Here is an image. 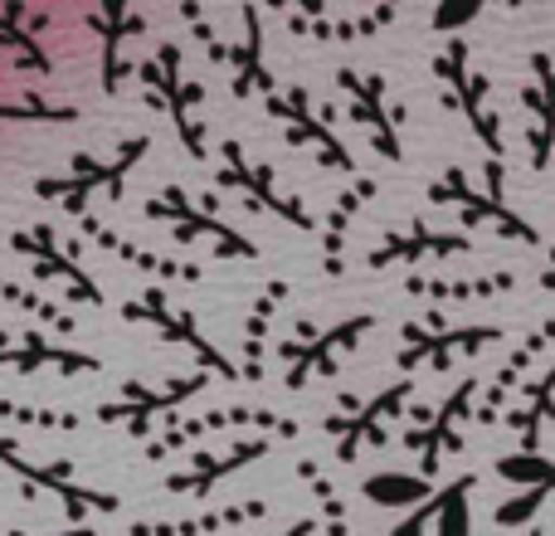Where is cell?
I'll use <instances>...</instances> for the list:
<instances>
[{
	"label": "cell",
	"instance_id": "6da1fadb",
	"mask_svg": "<svg viewBox=\"0 0 555 536\" xmlns=\"http://www.w3.org/2000/svg\"><path fill=\"white\" fill-rule=\"evenodd\" d=\"M137 74H142V84H146V98H152V103L171 117V127H176V137H181L185 156H191V162H205V123L195 117V107L205 103V88L201 84H185L181 44H176V39H162V44H156V54L137 64Z\"/></svg>",
	"mask_w": 555,
	"mask_h": 536
},
{
	"label": "cell",
	"instance_id": "7a4b0ae2",
	"mask_svg": "<svg viewBox=\"0 0 555 536\" xmlns=\"http://www.w3.org/2000/svg\"><path fill=\"white\" fill-rule=\"evenodd\" d=\"M0 463H5V469L25 483L29 498H39V493L59 498V508H64L68 518H88V512L113 518V512L122 508V498H117V493H103V488L78 483L74 478V463H35V459H25V454H20V444L10 439V434H0Z\"/></svg>",
	"mask_w": 555,
	"mask_h": 536
},
{
	"label": "cell",
	"instance_id": "3957f363",
	"mask_svg": "<svg viewBox=\"0 0 555 536\" xmlns=\"http://www.w3.org/2000/svg\"><path fill=\"white\" fill-rule=\"evenodd\" d=\"M434 68H439L443 88H449V103L463 113V123H468V132L478 137L482 146H488V162H502V152H507V142H502V127H498V117H492V107H488L492 84L478 74V68H473L468 39H449V44H443V54L434 59Z\"/></svg>",
	"mask_w": 555,
	"mask_h": 536
},
{
	"label": "cell",
	"instance_id": "277c9868",
	"mask_svg": "<svg viewBox=\"0 0 555 536\" xmlns=\"http://www.w3.org/2000/svg\"><path fill=\"white\" fill-rule=\"evenodd\" d=\"M146 152H152V132L127 137L113 162H93V156L83 152L74 162V176H64V181H35V195L39 201H64L68 215H83L88 195H98V191H107V201H122L127 176L137 171V162H142Z\"/></svg>",
	"mask_w": 555,
	"mask_h": 536
},
{
	"label": "cell",
	"instance_id": "5b68a950",
	"mask_svg": "<svg viewBox=\"0 0 555 536\" xmlns=\"http://www.w3.org/2000/svg\"><path fill=\"white\" fill-rule=\"evenodd\" d=\"M201 391H210V371H191V375H176V381H166L162 391H146L142 381L122 385V400L113 405H98V420L103 424H127V434L132 439H146V434L156 430V420L171 410H181L185 400H195Z\"/></svg>",
	"mask_w": 555,
	"mask_h": 536
},
{
	"label": "cell",
	"instance_id": "8992f818",
	"mask_svg": "<svg viewBox=\"0 0 555 536\" xmlns=\"http://www.w3.org/2000/svg\"><path fill=\"white\" fill-rule=\"evenodd\" d=\"M122 317L127 322H152L156 332L166 336V342H185L195 352V361H201V371H210V375H224V381H244V371L230 361V356L220 352V346L210 342V336L195 327V317L191 312H181V307H171V297L162 293V288H146L142 297H132V303L122 307Z\"/></svg>",
	"mask_w": 555,
	"mask_h": 536
},
{
	"label": "cell",
	"instance_id": "52a82bcc",
	"mask_svg": "<svg viewBox=\"0 0 555 536\" xmlns=\"http://www.w3.org/2000/svg\"><path fill=\"white\" fill-rule=\"evenodd\" d=\"M263 103H269V113L283 123V132H287V142L293 146H312L322 166H332V171H341V176H356V162H351V152H346V142L332 132V123L312 107V98H307L302 84H287L283 93H269Z\"/></svg>",
	"mask_w": 555,
	"mask_h": 536
},
{
	"label": "cell",
	"instance_id": "ba28073f",
	"mask_svg": "<svg viewBox=\"0 0 555 536\" xmlns=\"http://www.w3.org/2000/svg\"><path fill=\"white\" fill-rule=\"evenodd\" d=\"M146 220H162L166 230H171V240L191 244V240H215V250L230 254V259H259V244H249L234 225H224L220 215H210L205 205H191L185 201V191H162L156 201L142 205Z\"/></svg>",
	"mask_w": 555,
	"mask_h": 536
},
{
	"label": "cell",
	"instance_id": "9c48e42d",
	"mask_svg": "<svg viewBox=\"0 0 555 536\" xmlns=\"http://www.w3.org/2000/svg\"><path fill=\"white\" fill-rule=\"evenodd\" d=\"M220 156H224V162H220V181L230 186V191H240L254 210H269V215H278V220L297 225L302 234H317V215L307 210L302 201H293V195L278 191L273 171H269V166H254L249 152H244L234 137H224V142H220Z\"/></svg>",
	"mask_w": 555,
	"mask_h": 536
},
{
	"label": "cell",
	"instance_id": "30bf717a",
	"mask_svg": "<svg viewBox=\"0 0 555 536\" xmlns=\"http://www.w3.org/2000/svg\"><path fill=\"white\" fill-rule=\"evenodd\" d=\"M404 342H410V352H400L404 375L420 361L443 371V366H453V356H478L482 346L502 342V327H443V317L429 312L424 322H404Z\"/></svg>",
	"mask_w": 555,
	"mask_h": 536
},
{
	"label": "cell",
	"instance_id": "8fae6325",
	"mask_svg": "<svg viewBox=\"0 0 555 536\" xmlns=\"http://www.w3.org/2000/svg\"><path fill=\"white\" fill-rule=\"evenodd\" d=\"M210 430H273L278 439H293L297 420H287V414H278V410H263V405H224V410L195 414V420H176L166 434H156V439L146 444V463L171 459L181 444L201 439V434H210Z\"/></svg>",
	"mask_w": 555,
	"mask_h": 536
},
{
	"label": "cell",
	"instance_id": "7c38bea8",
	"mask_svg": "<svg viewBox=\"0 0 555 536\" xmlns=\"http://www.w3.org/2000/svg\"><path fill=\"white\" fill-rule=\"evenodd\" d=\"M414 391H420V385H414V375H404V381H395V385H385V391H375L371 400H361V410L346 414V420H341V414H332V420H326V434L336 439V459L351 463L356 454L365 449V444H380V439H385L380 424H390L395 414L410 410Z\"/></svg>",
	"mask_w": 555,
	"mask_h": 536
},
{
	"label": "cell",
	"instance_id": "4fadbf2b",
	"mask_svg": "<svg viewBox=\"0 0 555 536\" xmlns=\"http://www.w3.org/2000/svg\"><path fill=\"white\" fill-rule=\"evenodd\" d=\"M429 201L434 205H459L463 220L468 225H492L498 234H507V240H521V244H541L537 225H527L517 210H512L502 195L492 191H473V181L463 171H443L439 181L429 186Z\"/></svg>",
	"mask_w": 555,
	"mask_h": 536
},
{
	"label": "cell",
	"instance_id": "5bb4252c",
	"mask_svg": "<svg viewBox=\"0 0 555 536\" xmlns=\"http://www.w3.org/2000/svg\"><path fill=\"white\" fill-rule=\"evenodd\" d=\"M478 391H482V385L473 381V375H468V381H459V391H449V400H443L434 414L420 410V430L404 434V444H410V449H420V473H424V478H434V473H439L443 454H459L463 449L459 424L468 420Z\"/></svg>",
	"mask_w": 555,
	"mask_h": 536
},
{
	"label": "cell",
	"instance_id": "9a60e30c",
	"mask_svg": "<svg viewBox=\"0 0 555 536\" xmlns=\"http://www.w3.org/2000/svg\"><path fill=\"white\" fill-rule=\"evenodd\" d=\"M336 88L351 98V117L371 132L375 152L385 162H400L404 146H400V107H385V78L361 74V68H336Z\"/></svg>",
	"mask_w": 555,
	"mask_h": 536
},
{
	"label": "cell",
	"instance_id": "2e32d148",
	"mask_svg": "<svg viewBox=\"0 0 555 536\" xmlns=\"http://www.w3.org/2000/svg\"><path fill=\"white\" fill-rule=\"evenodd\" d=\"M10 250L25 254V259L35 264L39 278H49V283H64L68 297H78V303H88V307H103V303H107L103 288H98L93 278L83 273V264H78L74 254L59 250V240H54V230H49V225H29V230H15V234H10Z\"/></svg>",
	"mask_w": 555,
	"mask_h": 536
},
{
	"label": "cell",
	"instance_id": "e0dca14e",
	"mask_svg": "<svg viewBox=\"0 0 555 536\" xmlns=\"http://www.w3.org/2000/svg\"><path fill=\"white\" fill-rule=\"evenodd\" d=\"M273 439H278V434H263V439H240L234 449H224V454H205V459L185 463L181 473H166L162 488H166V493H176V498H205V493L220 488V483H224V478H234L240 469L259 463L263 454L273 449Z\"/></svg>",
	"mask_w": 555,
	"mask_h": 536
},
{
	"label": "cell",
	"instance_id": "ac0fdd59",
	"mask_svg": "<svg viewBox=\"0 0 555 536\" xmlns=\"http://www.w3.org/2000/svg\"><path fill=\"white\" fill-rule=\"evenodd\" d=\"M380 322V312H356V317H346V322H336V327H326L317 342H307L302 352H297V361L287 366V391H302L307 381H317V375H332L336 366H341V356L346 352H356V342H361L371 327Z\"/></svg>",
	"mask_w": 555,
	"mask_h": 536
},
{
	"label": "cell",
	"instance_id": "d6986e66",
	"mask_svg": "<svg viewBox=\"0 0 555 536\" xmlns=\"http://www.w3.org/2000/svg\"><path fill=\"white\" fill-rule=\"evenodd\" d=\"M0 366L10 371H64V375H88L103 371V361L88 352H74V346H54L39 332H20V336H0Z\"/></svg>",
	"mask_w": 555,
	"mask_h": 536
},
{
	"label": "cell",
	"instance_id": "ffe728a7",
	"mask_svg": "<svg viewBox=\"0 0 555 536\" xmlns=\"http://www.w3.org/2000/svg\"><path fill=\"white\" fill-rule=\"evenodd\" d=\"M449 254H473L468 234H443V230H424V225H410V230H390L365 264L371 268H395V264H420V259H449Z\"/></svg>",
	"mask_w": 555,
	"mask_h": 536
},
{
	"label": "cell",
	"instance_id": "44dd1931",
	"mask_svg": "<svg viewBox=\"0 0 555 536\" xmlns=\"http://www.w3.org/2000/svg\"><path fill=\"white\" fill-rule=\"evenodd\" d=\"M521 103L531 107V166L546 171L555 152V59L531 54V84L521 88Z\"/></svg>",
	"mask_w": 555,
	"mask_h": 536
},
{
	"label": "cell",
	"instance_id": "7402d4cb",
	"mask_svg": "<svg viewBox=\"0 0 555 536\" xmlns=\"http://www.w3.org/2000/svg\"><path fill=\"white\" fill-rule=\"evenodd\" d=\"M83 234H88V240H93L103 254H113V259H122V264L142 268V273H156V278H166V283H201V268H195V264L162 259V254H152V250H142V244L122 240L117 230H107V225L88 220V215H83Z\"/></svg>",
	"mask_w": 555,
	"mask_h": 536
},
{
	"label": "cell",
	"instance_id": "603a6c76",
	"mask_svg": "<svg viewBox=\"0 0 555 536\" xmlns=\"http://www.w3.org/2000/svg\"><path fill=\"white\" fill-rule=\"evenodd\" d=\"M269 518V502H240V508H210L195 518H176V522H137L132 536H210L220 527H244V522Z\"/></svg>",
	"mask_w": 555,
	"mask_h": 536
},
{
	"label": "cell",
	"instance_id": "cb8c5ba5",
	"mask_svg": "<svg viewBox=\"0 0 555 536\" xmlns=\"http://www.w3.org/2000/svg\"><path fill=\"white\" fill-rule=\"evenodd\" d=\"M240 20H244V39H240V54L230 59L234 64V98H254L259 88H263V98H269L278 88L269 78V64H263V20L254 5H244Z\"/></svg>",
	"mask_w": 555,
	"mask_h": 536
},
{
	"label": "cell",
	"instance_id": "d4e9b609",
	"mask_svg": "<svg viewBox=\"0 0 555 536\" xmlns=\"http://www.w3.org/2000/svg\"><path fill=\"white\" fill-rule=\"evenodd\" d=\"M293 283L287 278H269V288L259 293V303L249 307V322H244V381H259L263 375V332H269L273 312L287 303Z\"/></svg>",
	"mask_w": 555,
	"mask_h": 536
},
{
	"label": "cell",
	"instance_id": "484cf974",
	"mask_svg": "<svg viewBox=\"0 0 555 536\" xmlns=\"http://www.w3.org/2000/svg\"><path fill=\"white\" fill-rule=\"evenodd\" d=\"M555 420V361H551V371L541 375V381H531L527 385V405L521 410H512V430L521 434V449L527 454H541L537 444H541V430Z\"/></svg>",
	"mask_w": 555,
	"mask_h": 536
},
{
	"label": "cell",
	"instance_id": "4316f807",
	"mask_svg": "<svg viewBox=\"0 0 555 536\" xmlns=\"http://www.w3.org/2000/svg\"><path fill=\"white\" fill-rule=\"evenodd\" d=\"M361 493L375 508H424V502L439 498L424 473H371V478L361 483Z\"/></svg>",
	"mask_w": 555,
	"mask_h": 536
},
{
	"label": "cell",
	"instance_id": "83f0119b",
	"mask_svg": "<svg viewBox=\"0 0 555 536\" xmlns=\"http://www.w3.org/2000/svg\"><path fill=\"white\" fill-rule=\"evenodd\" d=\"M551 342H555V317H551V322H541V327H537V332H531V336H527V342H521V346H517V352H512V356H507V366H502V371H498V375H492V391H488V400H482L478 420H492V414H498V405H502V400H507L512 381H517V375H521V371H527V366H531V361H537V356H541V352H546V346H551Z\"/></svg>",
	"mask_w": 555,
	"mask_h": 536
},
{
	"label": "cell",
	"instance_id": "f1b7e54d",
	"mask_svg": "<svg viewBox=\"0 0 555 536\" xmlns=\"http://www.w3.org/2000/svg\"><path fill=\"white\" fill-rule=\"evenodd\" d=\"M517 283L512 273H492V278H424V273H414V278H404V293H414V297H492V293H507V288Z\"/></svg>",
	"mask_w": 555,
	"mask_h": 536
},
{
	"label": "cell",
	"instance_id": "f546056e",
	"mask_svg": "<svg viewBox=\"0 0 555 536\" xmlns=\"http://www.w3.org/2000/svg\"><path fill=\"white\" fill-rule=\"evenodd\" d=\"M473 488H478V473H463L434 498V508H439L434 512V536H473Z\"/></svg>",
	"mask_w": 555,
	"mask_h": 536
},
{
	"label": "cell",
	"instance_id": "4dcf8cb0",
	"mask_svg": "<svg viewBox=\"0 0 555 536\" xmlns=\"http://www.w3.org/2000/svg\"><path fill=\"white\" fill-rule=\"evenodd\" d=\"M98 29H103V88L107 93H117V84H122V64H117V49H122V35L127 29H142V15H132L127 5H107L103 15L93 20Z\"/></svg>",
	"mask_w": 555,
	"mask_h": 536
},
{
	"label": "cell",
	"instance_id": "1f68e13d",
	"mask_svg": "<svg viewBox=\"0 0 555 536\" xmlns=\"http://www.w3.org/2000/svg\"><path fill=\"white\" fill-rule=\"evenodd\" d=\"M297 473H302V483L317 493V502H322V527H326V536H351V527H346V502H341V493H336V483L322 473V463L302 459V463H297Z\"/></svg>",
	"mask_w": 555,
	"mask_h": 536
},
{
	"label": "cell",
	"instance_id": "d6a6232c",
	"mask_svg": "<svg viewBox=\"0 0 555 536\" xmlns=\"http://www.w3.org/2000/svg\"><path fill=\"white\" fill-rule=\"evenodd\" d=\"M498 478H507V483H517L521 493L527 488H555V463L546 459V454H527V449H517V454H502L498 463Z\"/></svg>",
	"mask_w": 555,
	"mask_h": 536
},
{
	"label": "cell",
	"instance_id": "836d02e7",
	"mask_svg": "<svg viewBox=\"0 0 555 536\" xmlns=\"http://www.w3.org/2000/svg\"><path fill=\"white\" fill-rule=\"evenodd\" d=\"M371 195H375V181H356V191H346L341 201L332 205V220H326V234H322V244H326V273H336V244L346 240V225L356 220V210H361Z\"/></svg>",
	"mask_w": 555,
	"mask_h": 536
},
{
	"label": "cell",
	"instance_id": "e575fe53",
	"mask_svg": "<svg viewBox=\"0 0 555 536\" xmlns=\"http://www.w3.org/2000/svg\"><path fill=\"white\" fill-rule=\"evenodd\" d=\"M0 297H5V303H15V307H25V312H35L39 322H49L54 332H68V336L78 332V322L59 303H49V297H39V293H29V288L10 283V278H0Z\"/></svg>",
	"mask_w": 555,
	"mask_h": 536
},
{
	"label": "cell",
	"instance_id": "d590c367",
	"mask_svg": "<svg viewBox=\"0 0 555 536\" xmlns=\"http://www.w3.org/2000/svg\"><path fill=\"white\" fill-rule=\"evenodd\" d=\"M0 420H15V424H29V430H78L83 414L74 410H39V405H15L0 395Z\"/></svg>",
	"mask_w": 555,
	"mask_h": 536
},
{
	"label": "cell",
	"instance_id": "8d00e7d4",
	"mask_svg": "<svg viewBox=\"0 0 555 536\" xmlns=\"http://www.w3.org/2000/svg\"><path fill=\"white\" fill-rule=\"evenodd\" d=\"M551 493L555 488H527V493H517V498H507L502 508H492V522H498V527H527Z\"/></svg>",
	"mask_w": 555,
	"mask_h": 536
},
{
	"label": "cell",
	"instance_id": "74e56055",
	"mask_svg": "<svg viewBox=\"0 0 555 536\" xmlns=\"http://www.w3.org/2000/svg\"><path fill=\"white\" fill-rule=\"evenodd\" d=\"M0 117L10 123H78V107H15V103H0Z\"/></svg>",
	"mask_w": 555,
	"mask_h": 536
},
{
	"label": "cell",
	"instance_id": "f35d334b",
	"mask_svg": "<svg viewBox=\"0 0 555 536\" xmlns=\"http://www.w3.org/2000/svg\"><path fill=\"white\" fill-rule=\"evenodd\" d=\"M181 15H185V25H195V35H201V44H205V54H210V64H230V49H224L220 44V39H215V29L210 25H205V15H201V5H185L181 10Z\"/></svg>",
	"mask_w": 555,
	"mask_h": 536
},
{
	"label": "cell",
	"instance_id": "ab89813d",
	"mask_svg": "<svg viewBox=\"0 0 555 536\" xmlns=\"http://www.w3.org/2000/svg\"><path fill=\"white\" fill-rule=\"evenodd\" d=\"M0 35H5V44H15V49H20V54H25V59H29V64H35V68H39V74H44V68H49V59H44V54H39L35 35H25V29H10V25H5V15H0Z\"/></svg>",
	"mask_w": 555,
	"mask_h": 536
},
{
	"label": "cell",
	"instance_id": "60d3db41",
	"mask_svg": "<svg viewBox=\"0 0 555 536\" xmlns=\"http://www.w3.org/2000/svg\"><path fill=\"white\" fill-rule=\"evenodd\" d=\"M434 512H439V508H434V502H424V508H414L410 518L395 522L390 536H429V527H434Z\"/></svg>",
	"mask_w": 555,
	"mask_h": 536
},
{
	"label": "cell",
	"instance_id": "b9f144b4",
	"mask_svg": "<svg viewBox=\"0 0 555 536\" xmlns=\"http://www.w3.org/2000/svg\"><path fill=\"white\" fill-rule=\"evenodd\" d=\"M468 20H478V5H439L434 10V29H463L468 25Z\"/></svg>",
	"mask_w": 555,
	"mask_h": 536
},
{
	"label": "cell",
	"instance_id": "7bdbcfd3",
	"mask_svg": "<svg viewBox=\"0 0 555 536\" xmlns=\"http://www.w3.org/2000/svg\"><path fill=\"white\" fill-rule=\"evenodd\" d=\"M317 532H322V512H317V518H297L283 536H317Z\"/></svg>",
	"mask_w": 555,
	"mask_h": 536
},
{
	"label": "cell",
	"instance_id": "ee69618b",
	"mask_svg": "<svg viewBox=\"0 0 555 536\" xmlns=\"http://www.w3.org/2000/svg\"><path fill=\"white\" fill-rule=\"evenodd\" d=\"M49 536H98L93 527H68V532H49Z\"/></svg>",
	"mask_w": 555,
	"mask_h": 536
},
{
	"label": "cell",
	"instance_id": "f6af8a7d",
	"mask_svg": "<svg viewBox=\"0 0 555 536\" xmlns=\"http://www.w3.org/2000/svg\"><path fill=\"white\" fill-rule=\"evenodd\" d=\"M541 288H555V250H551V273L541 278Z\"/></svg>",
	"mask_w": 555,
	"mask_h": 536
},
{
	"label": "cell",
	"instance_id": "bcb514c9",
	"mask_svg": "<svg viewBox=\"0 0 555 536\" xmlns=\"http://www.w3.org/2000/svg\"><path fill=\"white\" fill-rule=\"evenodd\" d=\"M537 536H541V532H537Z\"/></svg>",
	"mask_w": 555,
	"mask_h": 536
}]
</instances>
